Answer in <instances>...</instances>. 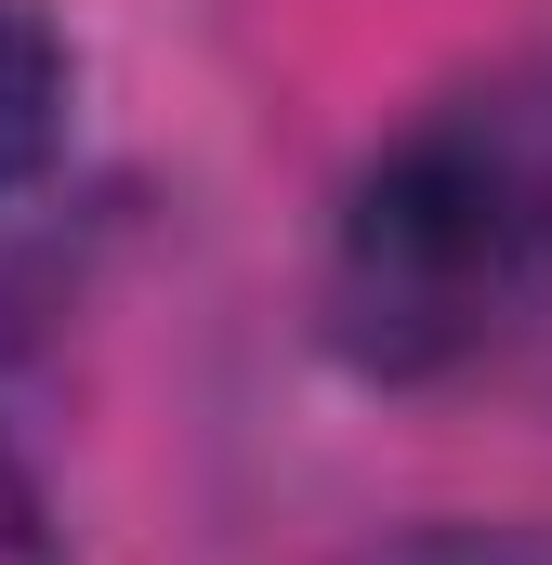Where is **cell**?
<instances>
[{"mask_svg": "<svg viewBox=\"0 0 552 565\" xmlns=\"http://www.w3.org/2000/svg\"><path fill=\"white\" fill-rule=\"evenodd\" d=\"M552 316V53L434 93L329 224V342L369 382H447Z\"/></svg>", "mask_w": 552, "mask_h": 565, "instance_id": "obj_1", "label": "cell"}, {"mask_svg": "<svg viewBox=\"0 0 552 565\" xmlns=\"http://www.w3.org/2000/svg\"><path fill=\"white\" fill-rule=\"evenodd\" d=\"M66 93H79V66H66V40H53V13H40V0H0V198L53 171Z\"/></svg>", "mask_w": 552, "mask_h": 565, "instance_id": "obj_2", "label": "cell"}, {"mask_svg": "<svg viewBox=\"0 0 552 565\" xmlns=\"http://www.w3.org/2000/svg\"><path fill=\"white\" fill-rule=\"evenodd\" d=\"M355 565H552V553L527 540V526H460V513H447V526H395V540H369Z\"/></svg>", "mask_w": 552, "mask_h": 565, "instance_id": "obj_3", "label": "cell"}, {"mask_svg": "<svg viewBox=\"0 0 552 565\" xmlns=\"http://www.w3.org/2000/svg\"><path fill=\"white\" fill-rule=\"evenodd\" d=\"M0 565H66L53 553V513H40V473L13 460V434H0Z\"/></svg>", "mask_w": 552, "mask_h": 565, "instance_id": "obj_4", "label": "cell"}]
</instances>
